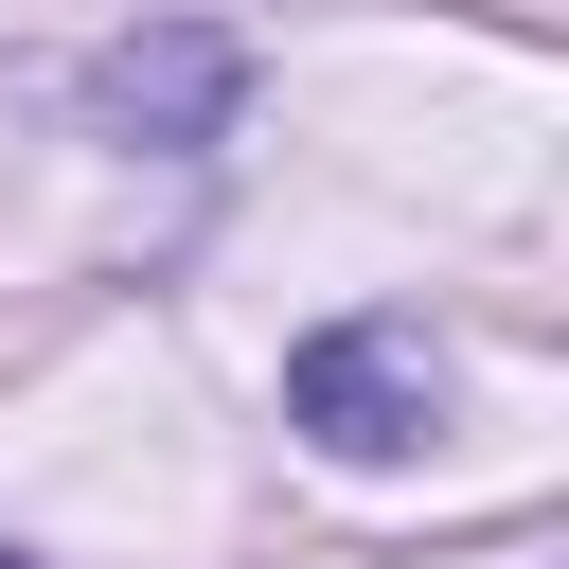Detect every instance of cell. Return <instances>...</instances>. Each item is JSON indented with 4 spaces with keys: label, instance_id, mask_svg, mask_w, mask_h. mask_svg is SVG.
I'll use <instances>...</instances> for the list:
<instances>
[{
    "label": "cell",
    "instance_id": "1",
    "mask_svg": "<svg viewBox=\"0 0 569 569\" xmlns=\"http://www.w3.org/2000/svg\"><path fill=\"white\" fill-rule=\"evenodd\" d=\"M284 427H302L320 462H409V445L445 427V356H427L409 320H320V338L284 356Z\"/></svg>",
    "mask_w": 569,
    "mask_h": 569
},
{
    "label": "cell",
    "instance_id": "2",
    "mask_svg": "<svg viewBox=\"0 0 569 569\" xmlns=\"http://www.w3.org/2000/svg\"><path fill=\"white\" fill-rule=\"evenodd\" d=\"M231 89H249V53H231L213 18H160V36H124V53L89 71V107H107L124 142H160V160L231 142Z\"/></svg>",
    "mask_w": 569,
    "mask_h": 569
},
{
    "label": "cell",
    "instance_id": "3",
    "mask_svg": "<svg viewBox=\"0 0 569 569\" xmlns=\"http://www.w3.org/2000/svg\"><path fill=\"white\" fill-rule=\"evenodd\" d=\"M0 569H36V551H18V533H0Z\"/></svg>",
    "mask_w": 569,
    "mask_h": 569
}]
</instances>
